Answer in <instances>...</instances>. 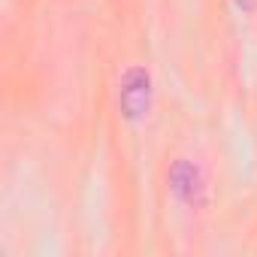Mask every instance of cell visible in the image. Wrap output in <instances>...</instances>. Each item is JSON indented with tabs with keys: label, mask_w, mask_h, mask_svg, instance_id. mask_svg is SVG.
<instances>
[{
	"label": "cell",
	"mask_w": 257,
	"mask_h": 257,
	"mask_svg": "<svg viewBox=\"0 0 257 257\" xmlns=\"http://www.w3.org/2000/svg\"><path fill=\"white\" fill-rule=\"evenodd\" d=\"M233 7H236L239 13H254V7H257V0H233Z\"/></svg>",
	"instance_id": "3957f363"
},
{
	"label": "cell",
	"mask_w": 257,
	"mask_h": 257,
	"mask_svg": "<svg viewBox=\"0 0 257 257\" xmlns=\"http://www.w3.org/2000/svg\"><path fill=\"white\" fill-rule=\"evenodd\" d=\"M167 185H170V194L182 206H188V209H203L206 206V176H203V170L194 161L176 158L170 164Z\"/></svg>",
	"instance_id": "7a4b0ae2"
},
{
	"label": "cell",
	"mask_w": 257,
	"mask_h": 257,
	"mask_svg": "<svg viewBox=\"0 0 257 257\" xmlns=\"http://www.w3.org/2000/svg\"><path fill=\"white\" fill-rule=\"evenodd\" d=\"M152 100H155V82L149 67L143 64H131L121 79H118V112L124 121H143L152 112Z\"/></svg>",
	"instance_id": "6da1fadb"
}]
</instances>
